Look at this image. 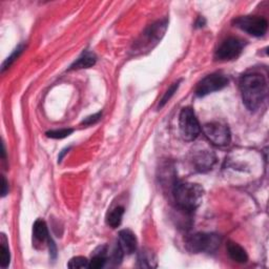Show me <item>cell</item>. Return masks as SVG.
Returning a JSON list of instances; mask_svg holds the SVG:
<instances>
[{
	"instance_id": "2",
	"label": "cell",
	"mask_w": 269,
	"mask_h": 269,
	"mask_svg": "<svg viewBox=\"0 0 269 269\" xmlns=\"http://www.w3.org/2000/svg\"><path fill=\"white\" fill-rule=\"evenodd\" d=\"M172 194L179 208L191 213L200 206L204 196V189L199 184L182 182L175 185Z\"/></svg>"
},
{
	"instance_id": "13",
	"label": "cell",
	"mask_w": 269,
	"mask_h": 269,
	"mask_svg": "<svg viewBox=\"0 0 269 269\" xmlns=\"http://www.w3.org/2000/svg\"><path fill=\"white\" fill-rule=\"evenodd\" d=\"M96 63V56L91 52H83L82 55L77 59L70 67V70H81L90 69Z\"/></svg>"
},
{
	"instance_id": "8",
	"label": "cell",
	"mask_w": 269,
	"mask_h": 269,
	"mask_svg": "<svg viewBox=\"0 0 269 269\" xmlns=\"http://www.w3.org/2000/svg\"><path fill=\"white\" fill-rule=\"evenodd\" d=\"M228 84V78L225 75L215 73L206 76L202 79L196 88V95L198 97H205V96L223 90Z\"/></svg>"
},
{
	"instance_id": "15",
	"label": "cell",
	"mask_w": 269,
	"mask_h": 269,
	"mask_svg": "<svg viewBox=\"0 0 269 269\" xmlns=\"http://www.w3.org/2000/svg\"><path fill=\"white\" fill-rule=\"evenodd\" d=\"M138 266L141 268H153L157 266L156 257L148 251V249H143L138 256Z\"/></svg>"
},
{
	"instance_id": "1",
	"label": "cell",
	"mask_w": 269,
	"mask_h": 269,
	"mask_svg": "<svg viewBox=\"0 0 269 269\" xmlns=\"http://www.w3.org/2000/svg\"><path fill=\"white\" fill-rule=\"evenodd\" d=\"M242 99L249 111H257L264 102L267 95L265 77L259 73H251L240 79Z\"/></svg>"
},
{
	"instance_id": "4",
	"label": "cell",
	"mask_w": 269,
	"mask_h": 269,
	"mask_svg": "<svg viewBox=\"0 0 269 269\" xmlns=\"http://www.w3.org/2000/svg\"><path fill=\"white\" fill-rule=\"evenodd\" d=\"M180 133L186 141L196 140L201 133V127L191 108L182 109L179 117Z\"/></svg>"
},
{
	"instance_id": "12",
	"label": "cell",
	"mask_w": 269,
	"mask_h": 269,
	"mask_svg": "<svg viewBox=\"0 0 269 269\" xmlns=\"http://www.w3.org/2000/svg\"><path fill=\"white\" fill-rule=\"evenodd\" d=\"M33 237L37 242L44 243L50 241L49 230H47V226L45 222L41 219H38L33 225Z\"/></svg>"
},
{
	"instance_id": "21",
	"label": "cell",
	"mask_w": 269,
	"mask_h": 269,
	"mask_svg": "<svg viewBox=\"0 0 269 269\" xmlns=\"http://www.w3.org/2000/svg\"><path fill=\"white\" fill-rule=\"evenodd\" d=\"M179 85H180V81L177 82V83H174L172 84L170 88L166 91V93L164 94V96H163V98L161 99V102L159 104V109H162L164 105L170 100V98L172 97V96L175 95V93L177 92V90L179 89Z\"/></svg>"
},
{
	"instance_id": "3",
	"label": "cell",
	"mask_w": 269,
	"mask_h": 269,
	"mask_svg": "<svg viewBox=\"0 0 269 269\" xmlns=\"http://www.w3.org/2000/svg\"><path fill=\"white\" fill-rule=\"evenodd\" d=\"M221 244V238L215 234L198 233L185 239L186 248L193 254L215 253Z\"/></svg>"
},
{
	"instance_id": "22",
	"label": "cell",
	"mask_w": 269,
	"mask_h": 269,
	"mask_svg": "<svg viewBox=\"0 0 269 269\" xmlns=\"http://www.w3.org/2000/svg\"><path fill=\"white\" fill-rule=\"evenodd\" d=\"M101 116H102V114H101V113L94 114V115H92V116L86 117V118L82 121V124H84V126H93V124L97 123V122L101 119Z\"/></svg>"
},
{
	"instance_id": "24",
	"label": "cell",
	"mask_w": 269,
	"mask_h": 269,
	"mask_svg": "<svg viewBox=\"0 0 269 269\" xmlns=\"http://www.w3.org/2000/svg\"><path fill=\"white\" fill-rule=\"evenodd\" d=\"M197 26L198 27H202V26H204V24H205V19L203 18V17H200L199 19H198V21H197Z\"/></svg>"
},
{
	"instance_id": "11",
	"label": "cell",
	"mask_w": 269,
	"mask_h": 269,
	"mask_svg": "<svg viewBox=\"0 0 269 269\" xmlns=\"http://www.w3.org/2000/svg\"><path fill=\"white\" fill-rule=\"evenodd\" d=\"M227 252L229 257L232 258V260L240 263V264H244L248 261V256L245 252V249L240 246L238 243L235 242H228L227 244Z\"/></svg>"
},
{
	"instance_id": "23",
	"label": "cell",
	"mask_w": 269,
	"mask_h": 269,
	"mask_svg": "<svg viewBox=\"0 0 269 269\" xmlns=\"http://www.w3.org/2000/svg\"><path fill=\"white\" fill-rule=\"evenodd\" d=\"M1 180H2V183H1V196L4 197L7 194V191H8V184H7V182H6V180H5L4 177H2Z\"/></svg>"
},
{
	"instance_id": "9",
	"label": "cell",
	"mask_w": 269,
	"mask_h": 269,
	"mask_svg": "<svg viewBox=\"0 0 269 269\" xmlns=\"http://www.w3.org/2000/svg\"><path fill=\"white\" fill-rule=\"evenodd\" d=\"M193 163L198 170L206 171L214 166L216 163V156L213 151L208 149L196 150L193 156Z\"/></svg>"
},
{
	"instance_id": "17",
	"label": "cell",
	"mask_w": 269,
	"mask_h": 269,
	"mask_svg": "<svg viewBox=\"0 0 269 269\" xmlns=\"http://www.w3.org/2000/svg\"><path fill=\"white\" fill-rule=\"evenodd\" d=\"M6 239L5 236L2 235L1 239V249H0V264H1L2 268H6L11 262V254H9V249L6 245Z\"/></svg>"
},
{
	"instance_id": "14",
	"label": "cell",
	"mask_w": 269,
	"mask_h": 269,
	"mask_svg": "<svg viewBox=\"0 0 269 269\" xmlns=\"http://www.w3.org/2000/svg\"><path fill=\"white\" fill-rule=\"evenodd\" d=\"M107 261H108L107 247L105 246L99 247L97 251L95 252L94 256L92 257L90 264H89V268H92V269L102 268L105 265V263H107Z\"/></svg>"
},
{
	"instance_id": "20",
	"label": "cell",
	"mask_w": 269,
	"mask_h": 269,
	"mask_svg": "<svg viewBox=\"0 0 269 269\" xmlns=\"http://www.w3.org/2000/svg\"><path fill=\"white\" fill-rule=\"evenodd\" d=\"M89 264H90V261L86 258L75 257L71 259L67 266H69L70 268H88Z\"/></svg>"
},
{
	"instance_id": "5",
	"label": "cell",
	"mask_w": 269,
	"mask_h": 269,
	"mask_svg": "<svg viewBox=\"0 0 269 269\" xmlns=\"http://www.w3.org/2000/svg\"><path fill=\"white\" fill-rule=\"evenodd\" d=\"M235 26L239 27L249 35L262 37L266 34L268 22L265 18L259 16H241L234 20Z\"/></svg>"
},
{
	"instance_id": "16",
	"label": "cell",
	"mask_w": 269,
	"mask_h": 269,
	"mask_svg": "<svg viewBox=\"0 0 269 269\" xmlns=\"http://www.w3.org/2000/svg\"><path fill=\"white\" fill-rule=\"evenodd\" d=\"M123 215H124V207L122 206H118L111 210L107 217L108 225L111 226L112 228H117L118 226H120Z\"/></svg>"
},
{
	"instance_id": "19",
	"label": "cell",
	"mask_w": 269,
	"mask_h": 269,
	"mask_svg": "<svg viewBox=\"0 0 269 269\" xmlns=\"http://www.w3.org/2000/svg\"><path fill=\"white\" fill-rule=\"evenodd\" d=\"M23 50H24V46L23 45H19L17 49L12 53V55L9 57H7L6 60L3 62L1 71L4 72L6 69H8V67L13 64V62L18 58V57L20 56V54L23 52Z\"/></svg>"
},
{
	"instance_id": "6",
	"label": "cell",
	"mask_w": 269,
	"mask_h": 269,
	"mask_svg": "<svg viewBox=\"0 0 269 269\" xmlns=\"http://www.w3.org/2000/svg\"><path fill=\"white\" fill-rule=\"evenodd\" d=\"M244 46V40L237 37H229L219 45L215 54V58L219 61L234 60L242 53Z\"/></svg>"
},
{
	"instance_id": "7",
	"label": "cell",
	"mask_w": 269,
	"mask_h": 269,
	"mask_svg": "<svg viewBox=\"0 0 269 269\" xmlns=\"http://www.w3.org/2000/svg\"><path fill=\"white\" fill-rule=\"evenodd\" d=\"M205 137L217 146L228 145L232 140L230 131L227 126L220 122H210L206 123L202 128Z\"/></svg>"
},
{
	"instance_id": "10",
	"label": "cell",
	"mask_w": 269,
	"mask_h": 269,
	"mask_svg": "<svg viewBox=\"0 0 269 269\" xmlns=\"http://www.w3.org/2000/svg\"><path fill=\"white\" fill-rule=\"evenodd\" d=\"M118 246L124 255H132L137 249V238L129 229H123L119 233Z\"/></svg>"
},
{
	"instance_id": "18",
	"label": "cell",
	"mask_w": 269,
	"mask_h": 269,
	"mask_svg": "<svg viewBox=\"0 0 269 269\" xmlns=\"http://www.w3.org/2000/svg\"><path fill=\"white\" fill-rule=\"evenodd\" d=\"M73 132H74L73 129H61V130L47 132L46 136L52 139H63V138L69 137Z\"/></svg>"
}]
</instances>
